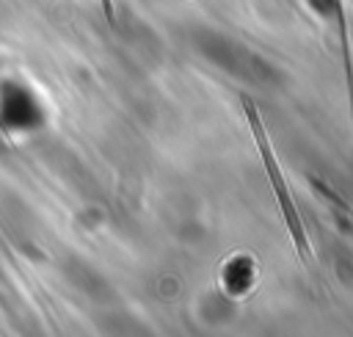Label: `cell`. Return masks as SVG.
Wrapping results in <instances>:
<instances>
[{"mask_svg": "<svg viewBox=\"0 0 353 337\" xmlns=\"http://www.w3.org/2000/svg\"><path fill=\"white\" fill-rule=\"evenodd\" d=\"M243 110H245V119H248L251 133H254V138H256V146H259V155H262V163H265V171H268L273 196H276V202H279V207H281V215H284L287 229H290V235H292L295 251H298V257H301L303 262H309V257H312V251H309V238H306V229H303V224H301L298 207H295L292 199H290V188H287V182H284V177H281L279 160H276V155H273V149H270V141H268V135H265L259 110H256V105H254L248 97H243Z\"/></svg>", "mask_w": 353, "mask_h": 337, "instance_id": "6da1fadb", "label": "cell"}, {"mask_svg": "<svg viewBox=\"0 0 353 337\" xmlns=\"http://www.w3.org/2000/svg\"><path fill=\"white\" fill-rule=\"evenodd\" d=\"M102 11H105V17H108V22L113 25V22H116V17H113V3H110V0H102Z\"/></svg>", "mask_w": 353, "mask_h": 337, "instance_id": "7a4b0ae2", "label": "cell"}]
</instances>
